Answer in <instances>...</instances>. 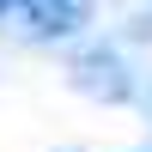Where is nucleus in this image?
Returning a JSON list of instances; mask_svg holds the SVG:
<instances>
[{
  "label": "nucleus",
  "mask_w": 152,
  "mask_h": 152,
  "mask_svg": "<svg viewBox=\"0 0 152 152\" xmlns=\"http://www.w3.org/2000/svg\"><path fill=\"white\" fill-rule=\"evenodd\" d=\"M6 18L37 43H61L79 24V0H6Z\"/></svg>",
  "instance_id": "1"
},
{
  "label": "nucleus",
  "mask_w": 152,
  "mask_h": 152,
  "mask_svg": "<svg viewBox=\"0 0 152 152\" xmlns=\"http://www.w3.org/2000/svg\"><path fill=\"white\" fill-rule=\"evenodd\" d=\"M110 67H116L110 55H91V61L79 67V85H85V91H97V97H128V85H116V79H104Z\"/></svg>",
  "instance_id": "2"
}]
</instances>
